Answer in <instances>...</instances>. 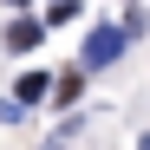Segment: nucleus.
<instances>
[{"label": "nucleus", "instance_id": "obj_1", "mask_svg": "<svg viewBox=\"0 0 150 150\" xmlns=\"http://www.w3.org/2000/svg\"><path fill=\"white\" fill-rule=\"evenodd\" d=\"M124 39H131L124 26H98V33L85 39V65H111V59L124 52Z\"/></svg>", "mask_w": 150, "mask_h": 150}, {"label": "nucleus", "instance_id": "obj_3", "mask_svg": "<svg viewBox=\"0 0 150 150\" xmlns=\"http://www.w3.org/2000/svg\"><path fill=\"white\" fill-rule=\"evenodd\" d=\"M33 98H46V79H39V72H26V79H20V105H33Z\"/></svg>", "mask_w": 150, "mask_h": 150}, {"label": "nucleus", "instance_id": "obj_5", "mask_svg": "<svg viewBox=\"0 0 150 150\" xmlns=\"http://www.w3.org/2000/svg\"><path fill=\"white\" fill-rule=\"evenodd\" d=\"M13 7H26V0H13Z\"/></svg>", "mask_w": 150, "mask_h": 150}, {"label": "nucleus", "instance_id": "obj_2", "mask_svg": "<svg viewBox=\"0 0 150 150\" xmlns=\"http://www.w3.org/2000/svg\"><path fill=\"white\" fill-rule=\"evenodd\" d=\"M7 46H13V52L39 46V20H13V26H7Z\"/></svg>", "mask_w": 150, "mask_h": 150}, {"label": "nucleus", "instance_id": "obj_4", "mask_svg": "<svg viewBox=\"0 0 150 150\" xmlns=\"http://www.w3.org/2000/svg\"><path fill=\"white\" fill-rule=\"evenodd\" d=\"M72 13H79V0H52V13H46V20H52V26H65Z\"/></svg>", "mask_w": 150, "mask_h": 150}]
</instances>
